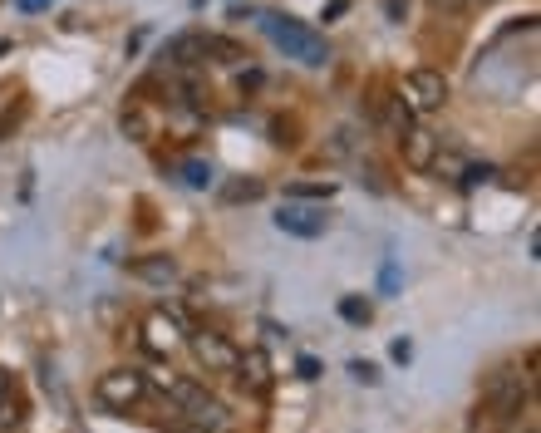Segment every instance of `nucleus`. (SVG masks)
<instances>
[{
    "mask_svg": "<svg viewBox=\"0 0 541 433\" xmlns=\"http://www.w3.org/2000/svg\"><path fill=\"white\" fill-rule=\"evenodd\" d=\"M94 399H99L104 409H114V414H128V409H138V404L148 399V374L133 370V365L104 370L99 384H94Z\"/></svg>",
    "mask_w": 541,
    "mask_h": 433,
    "instance_id": "1",
    "label": "nucleus"
},
{
    "mask_svg": "<svg viewBox=\"0 0 541 433\" xmlns=\"http://www.w3.org/2000/svg\"><path fill=\"white\" fill-rule=\"evenodd\" d=\"M266 35L291 55V60L301 64H325L330 60V50H325V40L315 35V30H305V25H296V20H281V15H266Z\"/></svg>",
    "mask_w": 541,
    "mask_h": 433,
    "instance_id": "2",
    "label": "nucleus"
},
{
    "mask_svg": "<svg viewBox=\"0 0 541 433\" xmlns=\"http://www.w3.org/2000/svg\"><path fill=\"white\" fill-rule=\"evenodd\" d=\"M404 104L414 109V114H433V109H443L448 104V79H443V69H428V64H419V69H409L404 74Z\"/></svg>",
    "mask_w": 541,
    "mask_h": 433,
    "instance_id": "3",
    "label": "nucleus"
},
{
    "mask_svg": "<svg viewBox=\"0 0 541 433\" xmlns=\"http://www.w3.org/2000/svg\"><path fill=\"white\" fill-rule=\"evenodd\" d=\"M187 350L197 355V365L207 374H227L237 365V345L222 330H187Z\"/></svg>",
    "mask_w": 541,
    "mask_h": 433,
    "instance_id": "4",
    "label": "nucleus"
},
{
    "mask_svg": "<svg viewBox=\"0 0 541 433\" xmlns=\"http://www.w3.org/2000/svg\"><path fill=\"white\" fill-rule=\"evenodd\" d=\"M276 227H281L286 237L315 242V237L330 232V217H325V207H305V202H291V197H286V207L276 212Z\"/></svg>",
    "mask_w": 541,
    "mask_h": 433,
    "instance_id": "5",
    "label": "nucleus"
},
{
    "mask_svg": "<svg viewBox=\"0 0 541 433\" xmlns=\"http://www.w3.org/2000/svg\"><path fill=\"white\" fill-rule=\"evenodd\" d=\"M399 148H404V168L428 173V168H433V158H438V148H443V138L414 124V128H404V133H399Z\"/></svg>",
    "mask_w": 541,
    "mask_h": 433,
    "instance_id": "6",
    "label": "nucleus"
},
{
    "mask_svg": "<svg viewBox=\"0 0 541 433\" xmlns=\"http://www.w3.org/2000/svg\"><path fill=\"white\" fill-rule=\"evenodd\" d=\"M143 340H148L153 355H173L182 345V320L173 310H153V315L143 320Z\"/></svg>",
    "mask_w": 541,
    "mask_h": 433,
    "instance_id": "7",
    "label": "nucleus"
},
{
    "mask_svg": "<svg viewBox=\"0 0 541 433\" xmlns=\"http://www.w3.org/2000/svg\"><path fill=\"white\" fill-rule=\"evenodd\" d=\"M182 419H187L192 429H202V433H227V429H232V409H227L222 399H212V394H202V399H197Z\"/></svg>",
    "mask_w": 541,
    "mask_h": 433,
    "instance_id": "8",
    "label": "nucleus"
},
{
    "mask_svg": "<svg viewBox=\"0 0 541 433\" xmlns=\"http://www.w3.org/2000/svg\"><path fill=\"white\" fill-rule=\"evenodd\" d=\"M232 370L241 374V384L251 394H271V355L266 350H237V365Z\"/></svg>",
    "mask_w": 541,
    "mask_h": 433,
    "instance_id": "9",
    "label": "nucleus"
},
{
    "mask_svg": "<svg viewBox=\"0 0 541 433\" xmlns=\"http://www.w3.org/2000/svg\"><path fill=\"white\" fill-rule=\"evenodd\" d=\"M128 271H133L138 281H148V286H168V281H178V261L163 256V251H158V256H138Z\"/></svg>",
    "mask_w": 541,
    "mask_h": 433,
    "instance_id": "10",
    "label": "nucleus"
},
{
    "mask_svg": "<svg viewBox=\"0 0 541 433\" xmlns=\"http://www.w3.org/2000/svg\"><path fill=\"white\" fill-rule=\"evenodd\" d=\"M163 394H168V404H173L178 414H187V409H192V404H197L207 389H202L192 374H168V379H163Z\"/></svg>",
    "mask_w": 541,
    "mask_h": 433,
    "instance_id": "11",
    "label": "nucleus"
},
{
    "mask_svg": "<svg viewBox=\"0 0 541 433\" xmlns=\"http://www.w3.org/2000/svg\"><path fill=\"white\" fill-rule=\"evenodd\" d=\"M119 128H123V138H133V143H153V138H158V119H153L143 104H128Z\"/></svg>",
    "mask_w": 541,
    "mask_h": 433,
    "instance_id": "12",
    "label": "nucleus"
},
{
    "mask_svg": "<svg viewBox=\"0 0 541 433\" xmlns=\"http://www.w3.org/2000/svg\"><path fill=\"white\" fill-rule=\"evenodd\" d=\"M335 178H305V183H291L286 187V197H291V202H315V197H320V202H325V197H335Z\"/></svg>",
    "mask_w": 541,
    "mask_h": 433,
    "instance_id": "13",
    "label": "nucleus"
},
{
    "mask_svg": "<svg viewBox=\"0 0 541 433\" xmlns=\"http://www.w3.org/2000/svg\"><path fill=\"white\" fill-rule=\"evenodd\" d=\"M374 119H384L394 133H404V128H414V109H409V104H404V94H399V99H384V104L374 109Z\"/></svg>",
    "mask_w": 541,
    "mask_h": 433,
    "instance_id": "14",
    "label": "nucleus"
},
{
    "mask_svg": "<svg viewBox=\"0 0 541 433\" xmlns=\"http://www.w3.org/2000/svg\"><path fill=\"white\" fill-rule=\"evenodd\" d=\"M182 183L187 187H212L217 183V168H212L207 158H187V163H182Z\"/></svg>",
    "mask_w": 541,
    "mask_h": 433,
    "instance_id": "15",
    "label": "nucleus"
},
{
    "mask_svg": "<svg viewBox=\"0 0 541 433\" xmlns=\"http://www.w3.org/2000/svg\"><path fill=\"white\" fill-rule=\"evenodd\" d=\"M340 320H350V325H369V320H374V306H369L364 296H340Z\"/></svg>",
    "mask_w": 541,
    "mask_h": 433,
    "instance_id": "16",
    "label": "nucleus"
},
{
    "mask_svg": "<svg viewBox=\"0 0 541 433\" xmlns=\"http://www.w3.org/2000/svg\"><path fill=\"white\" fill-rule=\"evenodd\" d=\"M227 202H256V197H266V183H256V178H246V183H232L222 192Z\"/></svg>",
    "mask_w": 541,
    "mask_h": 433,
    "instance_id": "17",
    "label": "nucleus"
},
{
    "mask_svg": "<svg viewBox=\"0 0 541 433\" xmlns=\"http://www.w3.org/2000/svg\"><path fill=\"white\" fill-rule=\"evenodd\" d=\"M428 5H433V15H443V20H458V15L473 10V0H428Z\"/></svg>",
    "mask_w": 541,
    "mask_h": 433,
    "instance_id": "18",
    "label": "nucleus"
},
{
    "mask_svg": "<svg viewBox=\"0 0 541 433\" xmlns=\"http://www.w3.org/2000/svg\"><path fill=\"white\" fill-rule=\"evenodd\" d=\"M492 178H497V168H487V163H473V168H463V178H458V183L463 187H478V183H492Z\"/></svg>",
    "mask_w": 541,
    "mask_h": 433,
    "instance_id": "19",
    "label": "nucleus"
},
{
    "mask_svg": "<svg viewBox=\"0 0 541 433\" xmlns=\"http://www.w3.org/2000/svg\"><path fill=\"white\" fill-rule=\"evenodd\" d=\"M10 424H20V404L10 399V389L0 394V429H10Z\"/></svg>",
    "mask_w": 541,
    "mask_h": 433,
    "instance_id": "20",
    "label": "nucleus"
},
{
    "mask_svg": "<svg viewBox=\"0 0 541 433\" xmlns=\"http://www.w3.org/2000/svg\"><path fill=\"white\" fill-rule=\"evenodd\" d=\"M350 374H355L360 384H379V365H369V360H355V365H350Z\"/></svg>",
    "mask_w": 541,
    "mask_h": 433,
    "instance_id": "21",
    "label": "nucleus"
},
{
    "mask_svg": "<svg viewBox=\"0 0 541 433\" xmlns=\"http://www.w3.org/2000/svg\"><path fill=\"white\" fill-rule=\"evenodd\" d=\"M389 355H394L399 365H409V360H414V345H409V340H394V345H389Z\"/></svg>",
    "mask_w": 541,
    "mask_h": 433,
    "instance_id": "22",
    "label": "nucleus"
},
{
    "mask_svg": "<svg viewBox=\"0 0 541 433\" xmlns=\"http://www.w3.org/2000/svg\"><path fill=\"white\" fill-rule=\"evenodd\" d=\"M384 15H389V20H404V15H409V0H384Z\"/></svg>",
    "mask_w": 541,
    "mask_h": 433,
    "instance_id": "23",
    "label": "nucleus"
},
{
    "mask_svg": "<svg viewBox=\"0 0 541 433\" xmlns=\"http://www.w3.org/2000/svg\"><path fill=\"white\" fill-rule=\"evenodd\" d=\"M296 370H301V379H320V360L301 355V365H296Z\"/></svg>",
    "mask_w": 541,
    "mask_h": 433,
    "instance_id": "24",
    "label": "nucleus"
},
{
    "mask_svg": "<svg viewBox=\"0 0 541 433\" xmlns=\"http://www.w3.org/2000/svg\"><path fill=\"white\" fill-rule=\"evenodd\" d=\"M345 10H350V0H330V5H325V20H335V15H345Z\"/></svg>",
    "mask_w": 541,
    "mask_h": 433,
    "instance_id": "25",
    "label": "nucleus"
},
{
    "mask_svg": "<svg viewBox=\"0 0 541 433\" xmlns=\"http://www.w3.org/2000/svg\"><path fill=\"white\" fill-rule=\"evenodd\" d=\"M20 5H25V10H40V5H50V0H20Z\"/></svg>",
    "mask_w": 541,
    "mask_h": 433,
    "instance_id": "26",
    "label": "nucleus"
},
{
    "mask_svg": "<svg viewBox=\"0 0 541 433\" xmlns=\"http://www.w3.org/2000/svg\"><path fill=\"white\" fill-rule=\"evenodd\" d=\"M0 55H10V40H0Z\"/></svg>",
    "mask_w": 541,
    "mask_h": 433,
    "instance_id": "27",
    "label": "nucleus"
},
{
    "mask_svg": "<svg viewBox=\"0 0 541 433\" xmlns=\"http://www.w3.org/2000/svg\"><path fill=\"white\" fill-rule=\"evenodd\" d=\"M0 394H5V374H0Z\"/></svg>",
    "mask_w": 541,
    "mask_h": 433,
    "instance_id": "28",
    "label": "nucleus"
},
{
    "mask_svg": "<svg viewBox=\"0 0 541 433\" xmlns=\"http://www.w3.org/2000/svg\"><path fill=\"white\" fill-rule=\"evenodd\" d=\"M473 5H492V0H473Z\"/></svg>",
    "mask_w": 541,
    "mask_h": 433,
    "instance_id": "29",
    "label": "nucleus"
}]
</instances>
